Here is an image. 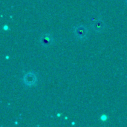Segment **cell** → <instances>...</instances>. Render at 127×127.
Listing matches in <instances>:
<instances>
[{
    "label": "cell",
    "mask_w": 127,
    "mask_h": 127,
    "mask_svg": "<svg viewBox=\"0 0 127 127\" xmlns=\"http://www.w3.org/2000/svg\"><path fill=\"white\" fill-rule=\"evenodd\" d=\"M74 33H75V36L78 39H83L86 38L87 34H88V31L85 26L78 25L74 28Z\"/></svg>",
    "instance_id": "6da1fadb"
},
{
    "label": "cell",
    "mask_w": 127,
    "mask_h": 127,
    "mask_svg": "<svg viewBox=\"0 0 127 127\" xmlns=\"http://www.w3.org/2000/svg\"><path fill=\"white\" fill-rule=\"evenodd\" d=\"M36 80H37V78H36V74H34L32 72H29V73L26 74L23 77V82L28 86H33L36 83Z\"/></svg>",
    "instance_id": "7a4b0ae2"
},
{
    "label": "cell",
    "mask_w": 127,
    "mask_h": 127,
    "mask_svg": "<svg viewBox=\"0 0 127 127\" xmlns=\"http://www.w3.org/2000/svg\"><path fill=\"white\" fill-rule=\"evenodd\" d=\"M40 42L43 46H48L53 42V39L49 33H45L40 39Z\"/></svg>",
    "instance_id": "3957f363"
},
{
    "label": "cell",
    "mask_w": 127,
    "mask_h": 127,
    "mask_svg": "<svg viewBox=\"0 0 127 127\" xmlns=\"http://www.w3.org/2000/svg\"><path fill=\"white\" fill-rule=\"evenodd\" d=\"M93 29L97 31V32H102L103 31V29L105 28V25H104V22L100 20V19H98L97 20L96 22H93V26H92Z\"/></svg>",
    "instance_id": "277c9868"
},
{
    "label": "cell",
    "mask_w": 127,
    "mask_h": 127,
    "mask_svg": "<svg viewBox=\"0 0 127 127\" xmlns=\"http://www.w3.org/2000/svg\"><path fill=\"white\" fill-rule=\"evenodd\" d=\"M126 4H127V0H126Z\"/></svg>",
    "instance_id": "5b68a950"
}]
</instances>
